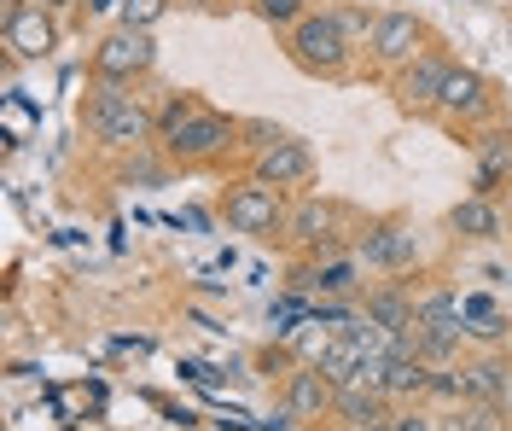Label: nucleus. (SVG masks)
Returning <instances> with one entry per match:
<instances>
[{
    "mask_svg": "<svg viewBox=\"0 0 512 431\" xmlns=\"http://www.w3.org/2000/svg\"><path fill=\"white\" fill-rule=\"evenodd\" d=\"M82 117H88V134L99 146H111V152H140L146 140H158V117L134 94H123L117 82H99L88 94V105H82Z\"/></svg>",
    "mask_w": 512,
    "mask_h": 431,
    "instance_id": "nucleus-1",
    "label": "nucleus"
},
{
    "mask_svg": "<svg viewBox=\"0 0 512 431\" xmlns=\"http://www.w3.org/2000/svg\"><path fill=\"white\" fill-rule=\"evenodd\" d=\"M355 35L344 30V18L338 12H309V18H297L286 35V47H291V59L309 70V76H344L350 70V47Z\"/></svg>",
    "mask_w": 512,
    "mask_h": 431,
    "instance_id": "nucleus-2",
    "label": "nucleus"
},
{
    "mask_svg": "<svg viewBox=\"0 0 512 431\" xmlns=\"http://www.w3.org/2000/svg\"><path fill=\"white\" fill-rule=\"evenodd\" d=\"M239 134H245V123H239V117H222V111L198 105L192 117H181L175 129L158 134V146H163V158H175V164H210V158H216V152H227Z\"/></svg>",
    "mask_w": 512,
    "mask_h": 431,
    "instance_id": "nucleus-3",
    "label": "nucleus"
},
{
    "mask_svg": "<svg viewBox=\"0 0 512 431\" xmlns=\"http://www.w3.org/2000/svg\"><path fill=\"white\" fill-rule=\"evenodd\" d=\"M286 187H268V181H239V187H227L222 199V216L233 233H274L286 228V199H280Z\"/></svg>",
    "mask_w": 512,
    "mask_h": 431,
    "instance_id": "nucleus-4",
    "label": "nucleus"
},
{
    "mask_svg": "<svg viewBox=\"0 0 512 431\" xmlns=\"http://www.w3.org/2000/svg\"><path fill=\"white\" fill-rule=\"evenodd\" d=\"M158 59V47H152V30H134V24H117V30L105 35L94 47V76L99 82H134V76H146Z\"/></svg>",
    "mask_w": 512,
    "mask_h": 431,
    "instance_id": "nucleus-5",
    "label": "nucleus"
},
{
    "mask_svg": "<svg viewBox=\"0 0 512 431\" xmlns=\"http://www.w3.org/2000/svg\"><path fill=\"white\" fill-rule=\"evenodd\" d=\"M59 47V24H53V12L41 6V0H12L6 6V53L12 59H47Z\"/></svg>",
    "mask_w": 512,
    "mask_h": 431,
    "instance_id": "nucleus-6",
    "label": "nucleus"
},
{
    "mask_svg": "<svg viewBox=\"0 0 512 431\" xmlns=\"http://www.w3.org/2000/svg\"><path fill=\"white\" fill-rule=\"evenodd\" d=\"M425 41V30H419L414 12H373V30H367V53L379 59V65H408L414 53H425L419 47Z\"/></svg>",
    "mask_w": 512,
    "mask_h": 431,
    "instance_id": "nucleus-7",
    "label": "nucleus"
},
{
    "mask_svg": "<svg viewBox=\"0 0 512 431\" xmlns=\"http://www.w3.org/2000/svg\"><path fill=\"white\" fill-rule=\"evenodd\" d=\"M309 175H315V146L297 140V134L256 152V181H268V187H303Z\"/></svg>",
    "mask_w": 512,
    "mask_h": 431,
    "instance_id": "nucleus-8",
    "label": "nucleus"
},
{
    "mask_svg": "<svg viewBox=\"0 0 512 431\" xmlns=\"http://www.w3.org/2000/svg\"><path fill=\"white\" fill-rule=\"evenodd\" d=\"M448 59L443 53H414L408 65H402V76H396V94H402V105L408 111H437V100H443V82H448Z\"/></svg>",
    "mask_w": 512,
    "mask_h": 431,
    "instance_id": "nucleus-9",
    "label": "nucleus"
},
{
    "mask_svg": "<svg viewBox=\"0 0 512 431\" xmlns=\"http://www.w3.org/2000/svg\"><path fill=\"white\" fill-rule=\"evenodd\" d=\"M414 257H419V233L408 222H379V228H367V239H361V263L384 268V274L414 268Z\"/></svg>",
    "mask_w": 512,
    "mask_h": 431,
    "instance_id": "nucleus-10",
    "label": "nucleus"
},
{
    "mask_svg": "<svg viewBox=\"0 0 512 431\" xmlns=\"http://www.w3.org/2000/svg\"><path fill=\"white\" fill-rule=\"evenodd\" d=\"M332 402H338V385L320 373V362H303L286 373V408L291 420H320V414H332Z\"/></svg>",
    "mask_w": 512,
    "mask_h": 431,
    "instance_id": "nucleus-11",
    "label": "nucleus"
},
{
    "mask_svg": "<svg viewBox=\"0 0 512 431\" xmlns=\"http://www.w3.org/2000/svg\"><path fill=\"white\" fill-rule=\"evenodd\" d=\"M332 414L350 420V426H373V420H390L396 408H390V397H384L379 385H367V379H344V385H338V402H332Z\"/></svg>",
    "mask_w": 512,
    "mask_h": 431,
    "instance_id": "nucleus-12",
    "label": "nucleus"
},
{
    "mask_svg": "<svg viewBox=\"0 0 512 431\" xmlns=\"http://www.w3.org/2000/svg\"><path fill=\"white\" fill-rule=\"evenodd\" d=\"M361 315L373 321V327H384V332H414V315H419V303L402 292V286H379V292H367L361 298Z\"/></svg>",
    "mask_w": 512,
    "mask_h": 431,
    "instance_id": "nucleus-13",
    "label": "nucleus"
},
{
    "mask_svg": "<svg viewBox=\"0 0 512 431\" xmlns=\"http://www.w3.org/2000/svg\"><path fill=\"white\" fill-rule=\"evenodd\" d=\"M483 105H489V88H483V76H478V70H466V65H454V70H448L437 111H443V117H478Z\"/></svg>",
    "mask_w": 512,
    "mask_h": 431,
    "instance_id": "nucleus-14",
    "label": "nucleus"
},
{
    "mask_svg": "<svg viewBox=\"0 0 512 431\" xmlns=\"http://www.w3.org/2000/svg\"><path fill=\"white\" fill-rule=\"evenodd\" d=\"M460 391L472 402H495L501 408V397H507V362L501 356H478V362L460 367Z\"/></svg>",
    "mask_w": 512,
    "mask_h": 431,
    "instance_id": "nucleus-15",
    "label": "nucleus"
},
{
    "mask_svg": "<svg viewBox=\"0 0 512 431\" xmlns=\"http://www.w3.org/2000/svg\"><path fill=\"white\" fill-rule=\"evenodd\" d=\"M448 222H454V233H466V239H495L501 233V210L489 204V193H472V199H460L448 210Z\"/></svg>",
    "mask_w": 512,
    "mask_h": 431,
    "instance_id": "nucleus-16",
    "label": "nucleus"
},
{
    "mask_svg": "<svg viewBox=\"0 0 512 431\" xmlns=\"http://www.w3.org/2000/svg\"><path fill=\"white\" fill-rule=\"evenodd\" d=\"M437 431H501V408L495 402H448V408H437Z\"/></svg>",
    "mask_w": 512,
    "mask_h": 431,
    "instance_id": "nucleus-17",
    "label": "nucleus"
},
{
    "mask_svg": "<svg viewBox=\"0 0 512 431\" xmlns=\"http://www.w3.org/2000/svg\"><path fill=\"white\" fill-rule=\"evenodd\" d=\"M286 233L297 239V245H326V239H332V204L303 199V204L286 216Z\"/></svg>",
    "mask_w": 512,
    "mask_h": 431,
    "instance_id": "nucleus-18",
    "label": "nucleus"
},
{
    "mask_svg": "<svg viewBox=\"0 0 512 431\" xmlns=\"http://www.w3.org/2000/svg\"><path fill=\"white\" fill-rule=\"evenodd\" d=\"M297 286H303V292H326V298L355 292V263H320V268H309Z\"/></svg>",
    "mask_w": 512,
    "mask_h": 431,
    "instance_id": "nucleus-19",
    "label": "nucleus"
},
{
    "mask_svg": "<svg viewBox=\"0 0 512 431\" xmlns=\"http://www.w3.org/2000/svg\"><path fill=\"white\" fill-rule=\"evenodd\" d=\"M414 327H448V332H466V327H460V298H454V292H431V298H419Z\"/></svg>",
    "mask_w": 512,
    "mask_h": 431,
    "instance_id": "nucleus-20",
    "label": "nucleus"
},
{
    "mask_svg": "<svg viewBox=\"0 0 512 431\" xmlns=\"http://www.w3.org/2000/svg\"><path fill=\"white\" fill-rule=\"evenodd\" d=\"M251 12L274 30H291L297 18H309V0H251Z\"/></svg>",
    "mask_w": 512,
    "mask_h": 431,
    "instance_id": "nucleus-21",
    "label": "nucleus"
},
{
    "mask_svg": "<svg viewBox=\"0 0 512 431\" xmlns=\"http://www.w3.org/2000/svg\"><path fill=\"white\" fill-rule=\"evenodd\" d=\"M163 12H169V0H123V24H134V30H152Z\"/></svg>",
    "mask_w": 512,
    "mask_h": 431,
    "instance_id": "nucleus-22",
    "label": "nucleus"
},
{
    "mask_svg": "<svg viewBox=\"0 0 512 431\" xmlns=\"http://www.w3.org/2000/svg\"><path fill=\"white\" fill-rule=\"evenodd\" d=\"M390 426L396 431H437V414H425V408H414V402H402V408L390 414Z\"/></svg>",
    "mask_w": 512,
    "mask_h": 431,
    "instance_id": "nucleus-23",
    "label": "nucleus"
},
{
    "mask_svg": "<svg viewBox=\"0 0 512 431\" xmlns=\"http://www.w3.org/2000/svg\"><path fill=\"white\" fill-rule=\"evenodd\" d=\"M350 431H396L390 420H373V426H350Z\"/></svg>",
    "mask_w": 512,
    "mask_h": 431,
    "instance_id": "nucleus-24",
    "label": "nucleus"
},
{
    "mask_svg": "<svg viewBox=\"0 0 512 431\" xmlns=\"http://www.w3.org/2000/svg\"><path fill=\"white\" fill-rule=\"evenodd\" d=\"M41 6H47V12H53V6H76V0H41Z\"/></svg>",
    "mask_w": 512,
    "mask_h": 431,
    "instance_id": "nucleus-25",
    "label": "nucleus"
}]
</instances>
